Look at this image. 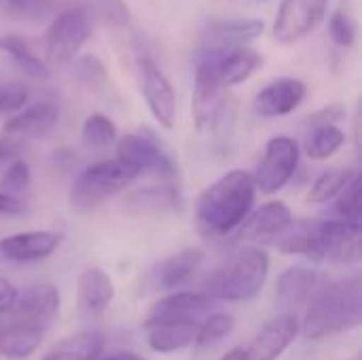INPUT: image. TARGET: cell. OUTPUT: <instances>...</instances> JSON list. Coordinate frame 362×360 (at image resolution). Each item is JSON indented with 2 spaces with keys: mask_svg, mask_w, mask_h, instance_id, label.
I'll use <instances>...</instances> for the list:
<instances>
[{
  "mask_svg": "<svg viewBox=\"0 0 362 360\" xmlns=\"http://www.w3.org/2000/svg\"><path fill=\"white\" fill-rule=\"evenodd\" d=\"M212 303H214V299L208 297L206 293H189V291L172 293L168 297H161L159 301H155L148 308L146 318H144V329H151V327L163 325V323L197 318V316L210 312Z\"/></svg>",
  "mask_w": 362,
  "mask_h": 360,
  "instance_id": "e0dca14e",
  "label": "cell"
},
{
  "mask_svg": "<svg viewBox=\"0 0 362 360\" xmlns=\"http://www.w3.org/2000/svg\"><path fill=\"white\" fill-rule=\"evenodd\" d=\"M293 221V212L282 202H267L257 210H250L242 225L233 231L235 242H272Z\"/></svg>",
  "mask_w": 362,
  "mask_h": 360,
  "instance_id": "2e32d148",
  "label": "cell"
},
{
  "mask_svg": "<svg viewBox=\"0 0 362 360\" xmlns=\"http://www.w3.org/2000/svg\"><path fill=\"white\" fill-rule=\"evenodd\" d=\"M320 238L322 261L339 265H354L361 261V225H352L344 219L316 221Z\"/></svg>",
  "mask_w": 362,
  "mask_h": 360,
  "instance_id": "8fae6325",
  "label": "cell"
},
{
  "mask_svg": "<svg viewBox=\"0 0 362 360\" xmlns=\"http://www.w3.org/2000/svg\"><path fill=\"white\" fill-rule=\"evenodd\" d=\"M335 212L339 214V219L352 223V225H361L362 223V208H361V178L358 174H354V178L344 187V191L335 197Z\"/></svg>",
  "mask_w": 362,
  "mask_h": 360,
  "instance_id": "836d02e7",
  "label": "cell"
},
{
  "mask_svg": "<svg viewBox=\"0 0 362 360\" xmlns=\"http://www.w3.org/2000/svg\"><path fill=\"white\" fill-rule=\"evenodd\" d=\"M214 57H216V72H218L223 87H235L248 81L265 62L263 55L248 45L214 49Z\"/></svg>",
  "mask_w": 362,
  "mask_h": 360,
  "instance_id": "d6986e66",
  "label": "cell"
},
{
  "mask_svg": "<svg viewBox=\"0 0 362 360\" xmlns=\"http://www.w3.org/2000/svg\"><path fill=\"white\" fill-rule=\"evenodd\" d=\"M341 119H346V108L344 104L339 102H333V104H327L322 106L320 110L312 112L310 117H305V127H320V125H337Z\"/></svg>",
  "mask_w": 362,
  "mask_h": 360,
  "instance_id": "60d3db41",
  "label": "cell"
},
{
  "mask_svg": "<svg viewBox=\"0 0 362 360\" xmlns=\"http://www.w3.org/2000/svg\"><path fill=\"white\" fill-rule=\"evenodd\" d=\"M127 204L138 210H161V208H176L180 204V199H178L176 189H172V187H163V189L151 187V189L134 193L127 199Z\"/></svg>",
  "mask_w": 362,
  "mask_h": 360,
  "instance_id": "d6a6232c",
  "label": "cell"
},
{
  "mask_svg": "<svg viewBox=\"0 0 362 360\" xmlns=\"http://www.w3.org/2000/svg\"><path fill=\"white\" fill-rule=\"evenodd\" d=\"M299 323L293 314H282L269 320L257 337L246 346L248 360H276L284 354V350L297 339Z\"/></svg>",
  "mask_w": 362,
  "mask_h": 360,
  "instance_id": "ac0fdd59",
  "label": "cell"
},
{
  "mask_svg": "<svg viewBox=\"0 0 362 360\" xmlns=\"http://www.w3.org/2000/svg\"><path fill=\"white\" fill-rule=\"evenodd\" d=\"M329 0H282L276 21L274 38L282 45H293L312 34L327 17Z\"/></svg>",
  "mask_w": 362,
  "mask_h": 360,
  "instance_id": "9c48e42d",
  "label": "cell"
},
{
  "mask_svg": "<svg viewBox=\"0 0 362 360\" xmlns=\"http://www.w3.org/2000/svg\"><path fill=\"white\" fill-rule=\"evenodd\" d=\"M117 159L132 166L138 174L151 172L161 178H174L176 166L165 153L161 142L146 129H138L123 138H117Z\"/></svg>",
  "mask_w": 362,
  "mask_h": 360,
  "instance_id": "ba28073f",
  "label": "cell"
},
{
  "mask_svg": "<svg viewBox=\"0 0 362 360\" xmlns=\"http://www.w3.org/2000/svg\"><path fill=\"white\" fill-rule=\"evenodd\" d=\"M23 212V204L8 193L0 191V214H21Z\"/></svg>",
  "mask_w": 362,
  "mask_h": 360,
  "instance_id": "7bdbcfd3",
  "label": "cell"
},
{
  "mask_svg": "<svg viewBox=\"0 0 362 360\" xmlns=\"http://www.w3.org/2000/svg\"><path fill=\"white\" fill-rule=\"evenodd\" d=\"M199 320H174L148 329V346L159 354H174L195 344Z\"/></svg>",
  "mask_w": 362,
  "mask_h": 360,
  "instance_id": "cb8c5ba5",
  "label": "cell"
},
{
  "mask_svg": "<svg viewBox=\"0 0 362 360\" xmlns=\"http://www.w3.org/2000/svg\"><path fill=\"white\" fill-rule=\"evenodd\" d=\"M57 121H59V106L55 102L42 100L13 112V117L4 123V136L11 142L40 140L55 129Z\"/></svg>",
  "mask_w": 362,
  "mask_h": 360,
  "instance_id": "5bb4252c",
  "label": "cell"
},
{
  "mask_svg": "<svg viewBox=\"0 0 362 360\" xmlns=\"http://www.w3.org/2000/svg\"><path fill=\"white\" fill-rule=\"evenodd\" d=\"M59 0H0V6L21 19H42L55 11Z\"/></svg>",
  "mask_w": 362,
  "mask_h": 360,
  "instance_id": "e575fe53",
  "label": "cell"
},
{
  "mask_svg": "<svg viewBox=\"0 0 362 360\" xmlns=\"http://www.w3.org/2000/svg\"><path fill=\"white\" fill-rule=\"evenodd\" d=\"M221 360H248V356H246V348H244V346H235V348H231Z\"/></svg>",
  "mask_w": 362,
  "mask_h": 360,
  "instance_id": "f6af8a7d",
  "label": "cell"
},
{
  "mask_svg": "<svg viewBox=\"0 0 362 360\" xmlns=\"http://www.w3.org/2000/svg\"><path fill=\"white\" fill-rule=\"evenodd\" d=\"M303 325L305 339H322L356 329L362 323V284L358 276L331 280L308 299Z\"/></svg>",
  "mask_w": 362,
  "mask_h": 360,
  "instance_id": "7a4b0ae2",
  "label": "cell"
},
{
  "mask_svg": "<svg viewBox=\"0 0 362 360\" xmlns=\"http://www.w3.org/2000/svg\"><path fill=\"white\" fill-rule=\"evenodd\" d=\"M318 286V274L308 267H288L276 282V295L284 308L303 306Z\"/></svg>",
  "mask_w": 362,
  "mask_h": 360,
  "instance_id": "484cf974",
  "label": "cell"
},
{
  "mask_svg": "<svg viewBox=\"0 0 362 360\" xmlns=\"http://www.w3.org/2000/svg\"><path fill=\"white\" fill-rule=\"evenodd\" d=\"M15 299H17L15 284L11 280H6V278H0V316L11 314V310L15 306Z\"/></svg>",
  "mask_w": 362,
  "mask_h": 360,
  "instance_id": "b9f144b4",
  "label": "cell"
},
{
  "mask_svg": "<svg viewBox=\"0 0 362 360\" xmlns=\"http://www.w3.org/2000/svg\"><path fill=\"white\" fill-rule=\"evenodd\" d=\"M62 244L57 231H23L0 240V261L6 263H38L49 259Z\"/></svg>",
  "mask_w": 362,
  "mask_h": 360,
  "instance_id": "9a60e30c",
  "label": "cell"
},
{
  "mask_svg": "<svg viewBox=\"0 0 362 360\" xmlns=\"http://www.w3.org/2000/svg\"><path fill=\"white\" fill-rule=\"evenodd\" d=\"M30 180H32V172H30L28 161L15 159L6 168V172L0 176V191L2 193H8V195L21 193V191H25L30 187Z\"/></svg>",
  "mask_w": 362,
  "mask_h": 360,
  "instance_id": "74e56055",
  "label": "cell"
},
{
  "mask_svg": "<svg viewBox=\"0 0 362 360\" xmlns=\"http://www.w3.org/2000/svg\"><path fill=\"white\" fill-rule=\"evenodd\" d=\"M115 299V284L100 267H87L76 282L78 312L87 318L102 316Z\"/></svg>",
  "mask_w": 362,
  "mask_h": 360,
  "instance_id": "ffe728a7",
  "label": "cell"
},
{
  "mask_svg": "<svg viewBox=\"0 0 362 360\" xmlns=\"http://www.w3.org/2000/svg\"><path fill=\"white\" fill-rule=\"evenodd\" d=\"M218 72H216V57L214 49L202 53L195 70L193 95H191V110L197 129H218L229 115L227 98Z\"/></svg>",
  "mask_w": 362,
  "mask_h": 360,
  "instance_id": "5b68a950",
  "label": "cell"
},
{
  "mask_svg": "<svg viewBox=\"0 0 362 360\" xmlns=\"http://www.w3.org/2000/svg\"><path fill=\"white\" fill-rule=\"evenodd\" d=\"M272 244L284 255H301L314 261H322L316 221H291V225L278 233Z\"/></svg>",
  "mask_w": 362,
  "mask_h": 360,
  "instance_id": "603a6c76",
  "label": "cell"
},
{
  "mask_svg": "<svg viewBox=\"0 0 362 360\" xmlns=\"http://www.w3.org/2000/svg\"><path fill=\"white\" fill-rule=\"evenodd\" d=\"M140 174L121 159H106L83 170L70 187L68 202L74 212H91L106 199L127 189Z\"/></svg>",
  "mask_w": 362,
  "mask_h": 360,
  "instance_id": "277c9868",
  "label": "cell"
},
{
  "mask_svg": "<svg viewBox=\"0 0 362 360\" xmlns=\"http://www.w3.org/2000/svg\"><path fill=\"white\" fill-rule=\"evenodd\" d=\"M299 157H301V151L295 138L274 136L265 144L263 155L252 172L257 191L265 195H274L282 191L293 180L299 168Z\"/></svg>",
  "mask_w": 362,
  "mask_h": 360,
  "instance_id": "52a82bcc",
  "label": "cell"
},
{
  "mask_svg": "<svg viewBox=\"0 0 362 360\" xmlns=\"http://www.w3.org/2000/svg\"><path fill=\"white\" fill-rule=\"evenodd\" d=\"M91 36V15L78 6L62 8L49 23L45 34V57L53 64L70 62Z\"/></svg>",
  "mask_w": 362,
  "mask_h": 360,
  "instance_id": "8992f818",
  "label": "cell"
},
{
  "mask_svg": "<svg viewBox=\"0 0 362 360\" xmlns=\"http://www.w3.org/2000/svg\"><path fill=\"white\" fill-rule=\"evenodd\" d=\"M263 28L265 23L261 19H218L208 23L206 38L214 49L235 47V45H246L248 40L261 36Z\"/></svg>",
  "mask_w": 362,
  "mask_h": 360,
  "instance_id": "d4e9b609",
  "label": "cell"
},
{
  "mask_svg": "<svg viewBox=\"0 0 362 360\" xmlns=\"http://www.w3.org/2000/svg\"><path fill=\"white\" fill-rule=\"evenodd\" d=\"M308 95V85L295 76L267 83L252 100V110L261 119H278L295 112Z\"/></svg>",
  "mask_w": 362,
  "mask_h": 360,
  "instance_id": "7c38bea8",
  "label": "cell"
},
{
  "mask_svg": "<svg viewBox=\"0 0 362 360\" xmlns=\"http://www.w3.org/2000/svg\"><path fill=\"white\" fill-rule=\"evenodd\" d=\"M204 252L197 248H185L165 261H161L155 269V286L163 291H176L185 286L202 267Z\"/></svg>",
  "mask_w": 362,
  "mask_h": 360,
  "instance_id": "44dd1931",
  "label": "cell"
},
{
  "mask_svg": "<svg viewBox=\"0 0 362 360\" xmlns=\"http://www.w3.org/2000/svg\"><path fill=\"white\" fill-rule=\"evenodd\" d=\"M329 34H331L335 45H339L344 49L354 47L356 25H354V19L350 17V13H346L344 8H337L329 19Z\"/></svg>",
  "mask_w": 362,
  "mask_h": 360,
  "instance_id": "8d00e7d4",
  "label": "cell"
},
{
  "mask_svg": "<svg viewBox=\"0 0 362 360\" xmlns=\"http://www.w3.org/2000/svg\"><path fill=\"white\" fill-rule=\"evenodd\" d=\"M233 327H235L233 316L223 314V312H214V314H210L204 323H199L197 337H195V346H197V348L214 346V344L223 342L225 337H229L231 331H233Z\"/></svg>",
  "mask_w": 362,
  "mask_h": 360,
  "instance_id": "1f68e13d",
  "label": "cell"
},
{
  "mask_svg": "<svg viewBox=\"0 0 362 360\" xmlns=\"http://www.w3.org/2000/svg\"><path fill=\"white\" fill-rule=\"evenodd\" d=\"M257 185L252 172L231 170L208 185L195 202V221L204 236H231L255 206Z\"/></svg>",
  "mask_w": 362,
  "mask_h": 360,
  "instance_id": "6da1fadb",
  "label": "cell"
},
{
  "mask_svg": "<svg viewBox=\"0 0 362 360\" xmlns=\"http://www.w3.org/2000/svg\"><path fill=\"white\" fill-rule=\"evenodd\" d=\"M81 138L83 144L91 151H104L108 146H112L119 138L117 125L102 112H93L85 119L83 127H81Z\"/></svg>",
  "mask_w": 362,
  "mask_h": 360,
  "instance_id": "4dcf8cb0",
  "label": "cell"
},
{
  "mask_svg": "<svg viewBox=\"0 0 362 360\" xmlns=\"http://www.w3.org/2000/svg\"><path fill=\"white\" fill-rule=\"evenodd\" d=\"M13 155H17V146L11 140H0V161L11 159Z\"/></svg>",
  "mask_w": 362,
  "mask_h": 360,
  "instance_id": "ee69618b",
  "label": "cell"
},
{
  "mask_svg": "<svg viewBox=\"0 0 362 360\" xmlns=\"http://www.w3.org/2000/svg\"><path fill=\"white\" fill-rule=\"evenodd\" d=\"M78 83H83L85 87L91 89H100L106 83V68L104 64L95 57V55H85L76 62V70H74Z\"/></svg>",
  "mask_w": 362,
  "mask_h": 360,
  "instance_id": "f35d334b",
  "label": "cell"
},
{
  "mask_svg": "<svg viewBox=\"0 0 362 360\" xmlns=\"http://www.w3.org/2000/svg\"><path fill=\"white\" fill-rule=\"evenodd\" d=\"M356 172L352 170H341V168H333V170H327L322 172L310 187L308 195H305V202L308 204H327L331 199H335L344 187L354 178Z\"/></svg>",
  "mask_w": 362,
  "mask_h": 360,
  "instance_id": "f546056e",
  "label": "cell"
},
{
  "mask_svg": "<svg viewBox=\"0 0 362 360\" xmlns=\"http://www.w3.org/2000/svg\"><path fill=\"white\" fill-rule=\"evenodd\" d=\"M344 144H346L344 129H339L337 125H320V127H312L303 149L310 159L322 161L333 157Z\"/></svg>",
  "mask_w": 362,
  "mask_h": 360,
  "instance_id": "f1b7e54d",
  "label": "cell"
},
{
  "mask_svg": "<svg viewBox=\"0 0 362 360\" xmlns=\"http://www.w3.org/2000/svg\"><path fill=\"white\" fill-rule=\"evenodd\" d=\"M138 70H140V91L144 95V102H146L151 115L155 117V121H159L161 127L174 129V125H176V93H174L170 79L146 55L140 57Z\"/></svg>",
  "mask_w": 362,
  "mask_h": 360,
  "instance_id": "30bf717a",
  "label": "cell"
},
{
  "mask_svg": "<svg viewBox=\"0 0 362 360\" xmlns=\"http://www.w3.org/2000/svg\"><path fill=\"white\" fill-rule=\"evenodd\" d=\"M42 327L21 320H6L0 327V356L8 360H23L42 344Z\"/></svg>",
  "mask_w": 362,
  "mask_h": 360,
  "instance_id": "7402d4cb",
  "label": "cell"
},
{
  "mask_svg": "<svg viewBox=\"0 0 362 360\" xmlns=\"http://www.w3.org/2000/svg\"><path fill=\"white\" fill-rule=\"evenodd\" d=\"M0 51L6 53L23 74H28L32 79H49L47 64L30 49V45L19 34H2Z\"/></svg>",
  "mask_w": 362,
  "mask_h": 360,
  "instance_id": "83f0119b",
  "label": "cell"
},
{
  "mask_svg": "<svg viewBox=\"0 0 362 360\" xmlns=\"http://www.w3.org/2000/svg\"><path fill=\"white\" fill-rule=\"evenodd\" d=\"M28 87L23 83L11 81V83H2L0 85V112L13 115L17 110L23 108V104L28 102Z\"/></svg>",
  "mask_w": 362,
  "mask_h": 360,
  "instance_id": "ab89813d",
  "label": "cell"
},
{
  "mask_svg": "<svg viewBox=\"0 0 362 360\" xmlns=\"http://www.w3.org/2000/svg\"><path fill=\"white\" fill-rule=\"evenodd\" d=\"M59 314V291L49 282H38L17 291L15 306L11 310L13 320L32 323L47 329Z\"/></svg>",
  "mask_w": 362,
  "mask_h": 360,
  "instance_id": "4fadbf2b",
  "label": "cell"
},
{
  "mask_svg": "<svg viewBox=\"0 0 362 360\" xmlns=\"http://www.w3.org/2000/svg\"><path fill=\"white\" fill-rule=\"evenodd\" d=\"M108 360H146V359H142V356H138V354L123 352V354H115V356H110Z\"/></svg>",
  "mask_w": 362,
  "mask_h": 360,
  "instance_id": "bcb514c9",
  "label": "cell"
},
{
  "mask_svg": "<svg viewBox=\"0 0 362 360\" xmlns=\"http://www.w3.org/2000/svg\"><path fill=\"white\" fill-rule=\"evenodd\" d=\"M89 15H98L115 25H127L129 23V11L121 0H78Z\"/></svg>",
  "mask_w": 362,
  "mask_h": 360,
  "instance_id": "d590c367",
  "label": "cell"
},
{
  "mask_svg": "<svg viewBox=\"0 0 362 360\" xmlns=\"http://www.w3.org/2000/svg\"><path fill=\"white\" fill-rule=\"evenodd\" d=\"M102 350L104 335L95 329H85L57 342L42 360H98Z\"/></svg>",
  "mask_w": 362,
  "mask_h": 360,
  "instance_id": "4316f807",
  "label": "cell"
},
{
  "mask_svg": "<svg viewBox=\"0 0 362 360\" xmlns=\"http://www.w3.org/2000/svg\"><path fill=\"white\" fill-rule=\"evenodd\" d=\"M4 323H6V320H2V318H0V327H2V325H4Z\"/></svg>",
  "mask_w": 362,
  "mask_h": 360,
  "instance_id": "c3c4849f",
  "label": "cell"
},
{
  "mask_svg": "<svg viewBox=\"0 0 362 360\" xmlns=\"http://www.w3.org/2000/svg\"><path fill=\"white\" fill-rule=\"evenodd\" d=\"M235 2H242V4H265L267 0H235Z\"/></svg>",
  "mask_w": 362,
  "mask_h": 360,
  "instance_id": "7dc6e473",
  "label": "cell"
},
{
  "mask_svg": "<svg viewBox=\"0 0 362 360\" xmlns=\"http://www.w3.org/2000/svg\"><path fill=\"white\" fill-rule=\"evenodd\" d=\"M269 274V255L263 248H242L225 261L206 282L214 301H250L259 295Z\"/></svg>",
  "mask_w": 362,
  "mask_h": 360,
  "instance_id": "3957f363",
  "label": "cell"
}]
</instances>
